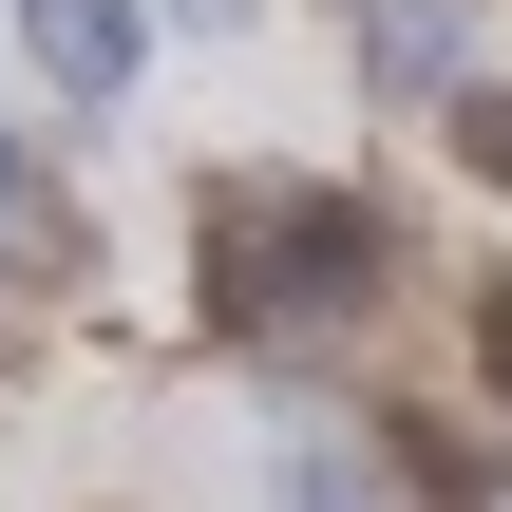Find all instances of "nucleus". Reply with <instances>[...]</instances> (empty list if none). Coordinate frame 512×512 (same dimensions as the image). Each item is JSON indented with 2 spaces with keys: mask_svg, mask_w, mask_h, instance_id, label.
I'll return each mask as SVG.
<instances>
[{
  "mask_svg": "<svg viewBox=\"0 0 512 512\" xmlns=\"http://www.w3.org/2000/svg\"><path fill=\"white\" fill-rule=\"evenodd\" d=\"M380 285V209L361 190H209V304L228 323H304Z\"/></svg>",
  "mask_w": 512,
  "mask_h": 512,
  "instance_id": "nucleus-1",
  "label": "nucleus"
},
{
  "mask_svg": "<svg viewBox=\"0 0 512 512\" xmlns=\"http://www.w3.org/2000/svg\"><path fill=\"white\" fill-rule=\"evenodd\" d=\"M133 38H152L133 0H19V57H38L57 95H114V76H133Z\"/></svg>",
  "mask_w": 512,
  "mask_h": 512,
  "instance_id": "nucleus-2",
  "label": "nucleus"
},
{
  "mask_svg": "<svg viewBox=\"0 0 512 512\" xmlns=\"http://www.w3.org/2000/svg\"><path fill=\"white\" fill-rule=\"evenodd\" d=\"M361 57L437 95V76H456V0H361Z\"/></svg>",
  "mask_w": 512,
  "mask_h": 512,
  "instance_id": "nucleus-3",
  "label": "nucleus"
},
{
  "mask_svg": "<svg viewBox=\"0 0 512 512\" xmlns=\"http://www.w3.org/2000/svg\"><path fill=\"white\" fill-rule=\"evenodd\" d=\"M456 171H494V190H512V95H456Z\"/></svg>",
  "mask_w": 512,
  "mask_h": 512,
  "instance_id": "nucleus-4",
  "label": "nucleus"
},
{
  "mask_svg": "<svg viewBox=\"0 0 512 512\" xmlns=\"http://www.w3.org/2000/svg\"><path fill=\"white\" fill-rule=\"evenodd\" d=\"M19 228H38V171H19V133H0V247H19Z\"/></svg>",
  "mask_w": 512,
  "mask_h": 512,
  "instance_id": "nucleus-5",
  "label": "nucleus"
},
{
  "mask_svg": "<svg viewBox=\"0 0 512 512\" xmlns=\"http://www.w3.org/2000/svg\"><path fill=\"white\" fill-rule=\"evenodd\" d=\"M494 380H512V285H494Z\"/></svg>",
  "mask_w": 512,
  "mask_h": 512,
  "instance_id": "nucleus-6",
  "label": "nucleus"
}]
</instances>
